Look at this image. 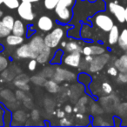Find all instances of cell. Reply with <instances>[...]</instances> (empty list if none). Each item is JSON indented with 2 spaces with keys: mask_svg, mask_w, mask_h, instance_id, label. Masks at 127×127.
Returning a JSON list of instances; mask_svg holds the SVG:
<instances>
[{
  "mask_svg": "<svg viewBox=\"0 0 127 127\" xmlns=\"http://www.w3.org/2000/svg\"><path fill=\"white\" fill-rule=\"evenodd\" d=\"M29 81H31V79L28 78V76L25 74H18L15 77V78L13 79V84L16 87H18L19 90L27 91L30 90V85H28Z\"/></svg>",
  "mask_w": 127,
  "mask_h": 127,
  "instance_id": "4fadbf2b",
  "label": "cell"
},
{
  "mask_svg": "<svg viewBox=\"0 0 127 127\" xmlns=\"http://www.w3.org/2000/svg\"><path fill=\"white\" fill-rule=\"evenodd\" d=\"M92 22L100 31L104 32H109L114 25L112 18L107 13L98 12L92 18Z\"/></svg>",
  "mask_w": 127,
  "mask_h": 127,
  "instance_id": "3957f363",
  "label": "cell"
},
{
  "mask_svg": "<svg viewBox=\"0 0 127 127\" xmlns=\"http://www.w3.org/2000/svg\"><path fill=\"white\" fill-rule=\"evenodd\" d=\"M53 78L58 83H59V82L64 81V80L70 81V80L74 79L75 75L72 72H71L70 71H68V70H64V69H62V68L58 67L54 72Z\"/></svg>",
  "mask_w": 127,
  "mask_h": 127,
  "instance_id": "8fae6325",
  "label": "cell"
},
{
  "mask_svg": "<svg viewBox=\"0 0 127 127\" xmlns=\"http://www.w3.org/2000/svg\"><path fill=\"white\" fill-rule=\"evenodd\" d=\"M2 113H3V111H2V109H1V108H0V116H1V115H2Z\"/></svg>",
  "mask_w": 127,
  "mask_h": 127,
  "instance_id": "bcb514c9",
  "label": "cell"
},
{
  "mask_svg": "<svg viewBox=\"0 0 127 127\" xmlns=\"http://www.w3.org/2000/svg\"><path fill=\"white\" fill-rule=\"evenodd\" d=\"M17 10H18V16L25 21H33L34 18H36V14L34 13L33 7H32V3L21 2Z\"/></svg>",
  "mask_w": 127,
  "mask_h": 127,
  "instance_id": "5b68a950",
  "label": "cell"
},
{
  "mask_svg": "<svg viewBox=\"0 0 127 127\" xmlns=\"http://www.w3.org/2000/svg\"><path fill=\"white\" fill-rule=\"evenodd\" d=\"M65 52H81L82 51V45L79 42L76 40H71L66 43V45L64 47Z\"/></svg>",
  "mask_w": 127,
  "mask_h": 127,
  "instance_id": "ac0fdd59",
  "label": "cell"
},
{
  "mask_svg": "<svg viewBox=\"0 0 127 127\" xmlns=\"http://www.w3.org/2000/svg\"><path fill=\"white\" fill-rule=\"evenodd\" d=\"M3 51V46L0 45V51Z\"/></svg>",
  "mask_w": 127,
  "mask_h": 127,
  "instance_id": "7dc6e473",
  "label": "cell"
},
{
  "mask_svg": "<svg viewBox=\"0 0 127 127\" xmlns=\"http://www.w3.org/2000/svg\"><path fill=\"white\" fill-rule=\"evenodd\" d=\"M11 33L17 36H20V37H24L26 34V29H25V25L23 21L19 19L15 20L14 25L11 29Z\"/></svg>",
  "mask_w": 127,
  "mask_h": 127,
  "instance_id": "9a60e30c",
  "label": "cell"
},
{
  "mask_svg": "<svg viewBox=\"0 0 127 127\" xmlns=\"http://www.w3.org/2000/svg\"><path fill=\"white\" fill-rule=\"evenodd\" d=\"M64 29L61 26H57L50 31L44 37V44L51 49L57 48L61 43L64 36Z\"/></svg>",
  "mask_w": 127,
  "mask_h": 127,
  "instance_id": "7a4b0ae2",
  "label": "cell"
},
{
  "mask_svg": "<svg viewBox=\"0 0 127 127\" xmlns=\"http://www.w3.org/2000/svg\"><path fill=\"white\" fill-rule=\"evenodd\" d=\"M5 42L9 46H18L24 43V37L11 33L6 37Z\"/></svg>",
  "mask_w": 127,
  "mask_h": 127,
  "instance_id": "d6986e66",
  "label": "cell"
},
{
  "mask_svg": "<svg viewBox=\"0 0 127 127\" xmlns=\"http://www.w3.org/2000/svg\"><path fill=\"white\" fill-rule=\"evenodd\" d=\"M30 79L33 84H35V85H39V86H44V83H45V81H46V78L40 74L37 75V76L32 77Z\"/></svg>",
  "mask_w": 127,
  "mask_h": 127,
  "instance_id": "484cf974",
  "label": "cell"
},
{
  "mask_svg": "<svg viewBox=\"0 0 127 127\" xmlns=\"http://www.w3.org/2000/svg\"><path fill=\"white\" fill-rule=\"evenodd\" d=\"M107 74H109L111 77H117L118 74V71L114 65H111L110 67H108L107 69Z\"/></svg>",
  "mask_w": 127,
  "mask_h": 127,
  "instance_id": "e575fe53",
  "label": "cell"
},
{
  "mask_svg": "<svg viewBox=\"0 0 127 127\" xmlns=\"http://www.w3.org/2000/svg\"><path fill=\"white\" fill-rule=\"evenodd\" d=\"M3 4L11 10H15L18 7L20 2L19 0H4Z\"/></svg>",
  "mask_w": 127,
  "mask_h": 127,
  "instance_id": "83f0119b",
  "label": "cell"
},
{
  "mask_svg": "<svg viewBox=\"0 0 127 127\" xmlns=\"http://www.w3.org/2000/svg\"><path fill=\"white\" fill-rule=\"evenodd\" d=\"M76 0H59L55 7L54 11L57 20L62 25H67L71 22L73 17L72 7Z\"/></svg>",
  "mask_w": 127,
  "mask_h": 127,
  "instance_id": "6da1fadb",
  "label": "cell"
},
{
  "mask_svg": "<svg viewBox=\"0 0 127 127\" xmlns=\"http://www.w3.org/2000/svg\"><path fill=\"white\" fill-rule=\"evenodd\" d=\"M37 2H39V1H40V0H37Z\"/></svg>",
  "mask_w": 127,
  "mask_h": 127,
  "instance_id": "681fc988",
  "label": "cell"
},
{
  "mask_svg": "<svg viewBox=\"0 0 127 127\" xmlns=\"http://www.w3.org/2000/svg\"><path fill=\"white\" fill-rule=\"evenodd\" d=\"M11 33V31L5 27L0 21V37H6L9 34Z\"/></svg>",
  "mask_w": 127,
  "mask_h": 127,
  "instance_id": "4dcf8cb0",
  "label": "cell"
},
{
  "mask_svg": "<svg viewBox=\"0 0 127 127\" xmlns=\"http://www.w3.org/2000/svg\"><path fill=\"white\" fill-rule=\"evenodd\" d=\"M114 66L118 69V72H127V53L115 60Z\"/></svg>",
  "mask_w": 127,
  "mask_h": 127,
  "instance_id": "2e32d148",
  "label": "cell"
},
{
  "mask_svg": "<svg viewBox=\"0 0 127 127\" xmlns=\"http://www.w3.org/2000/svg\"><path fill=\"white\" fill-rule=\"evenodd\" d=\"M92 36V30L86 25H84L81 28V37L83 38H89Z\"/></svg>",
  "mask_w": 127,
  "mask_h": 127,
  "instance_id": "f1b7e54d",
  "label": "cell"
},
{
  "mask_svg": "<svg viewBox=\"0 0 127 127\" xmlns=\"http://www.w3.org/2000/svg\"><path fill=\"white\" fill-rule=\"evenodd\" d=\"M108 33H109L108 34V43L110 45H115L116 44H118V40L120 34L118 26L114 25Z\"/></svg>",
  "mask_w": 127,
  "mask_h": 127,
  "instance_id": "e0dca14e",
  "label": "cell"
},
{
  "mask_svg": "<svg viewBox=\"0 0 127 127\" xmlns=\"http://www.w3.org/2000/svg\"><path fill=\"white\" fill-rule=\"evenodd\" d=\"M3 15H4V12H3V11H1V10H0V18H2V17H3Z\"/></svg>",
  "mask_w": 127,
  "mask_h": 127,
  "instance_id": "f6af8a7d",
  "label": "cell"
},
{
  "mask_svg": "<svg viewBox=\"0 0 127 127\" xmlns=\"http://www.w3.org/2000/svg\"><path fill=\"white\" fill-rule=\"evenodd\" d=\"M37 61L36 58H31L30 62L28 64V69L30 71H34L36 69H37Z\"/></svg>",
  "mask_w": 127,
  "mask_h": 127,
  "instance_id": "d6a6232c",
  "label": "cell"
},
{
  "mask_svg": "<svg viewBox=\"0 0 127 127\" xmlns=\"http://www.w3.org/2000/svg\"><path fill=\"white\" fill-rule=\"evenodd\" d=\"M108 10L116 18V19L120 24H124L125 20V7L118 4V1H111L108 4Z\"/></svg>",
  "mask_w": 127,
  "mask_h": 127,
  "instance_id": "8992f818",
  "label": "cell"
},
{
  "mask_svg": "<svg viewBox=\"0 0 127 127\" xmlns=\"http://www.w3.org/2000/svg\"><path fill=\"white\" fill-rule=\"evenodd\" d=\"M92 59H93V56H92V55H85V56H84V61H85L88 65H89V64L92 61Z\"/></svg>",
  "mask_w": 127,
  "mask_h": 127,
  "instance_id": "74e56055",
  "label": "cell"
},
{
  "mask_svg": "<svg viewBox=\"0 0 127 127\" xmlns=\"http://www.w3.org/2000/svg\"><path fill=\"white\" fill-rule=\"evenodd\" d=\"M101 88H102V91L104 92V93L106 94V95L111 94L113 90L112 86H111L109 83H107V82H104V83L102 84V85H101Z\"/></svg>",
  "mask_w": 127,
  "mask_h": 127,
  "instance_id": "1f68e13d",
  "label": "cell"
},
{
  "mask_svg": "<svg viewBox=\"0 0 127 127\" xmlns=\"http://www.w3.org/2000/svg\"><path fill=\"white\" fill-rule=\"evenodd\" d=\"M0 97L6 100L8 103H14L16 101V97L13 94V92L9 89H4V90L0 91Z\"/></svg>",
  "mask_w": 127,
  "mask_h": 127,
  "instance_id": "44dd1931",
  "label": "cell"
},
{
  "mask_svg": "<svg viewBox=\"0 0 127 127\" xmlns=\"http://www.w3.org/2000/svg\"><path fill=\"white\" fill-rule=\"evenodd\" d=\"M21 2H30V3H37V0H21Z\"/></svg>",
  "mask_w": 127,
  "mask_h": 127,
  "instance_id": "b9f144b4",
  "label": "cell"
},
{
  "mask_svg": "<svg viewBox=\"0 0 127 127\" xmlns=\"http://www.w3.org/2000/svg\"><path fill=\"white\" fill-rule=\"evenodd\" d=\"M59 0H44V6L48 11H54Z\"/></svg>",
  "mask_w": 127,
  "mask_h": 127,
  "instance_id": "4316f807",
  "label": "cell"
},
{
  "mask_svg": "<svg viewBox=\"0 0 127 127\" xmlns=\"http://www.w3.org/2000/svg\"><path fill=\"white\" fill-rule=\"evenodd\" d=\"M31 118L33 121H37L39 119V111L37 110H33L31 114Z\"/></svg>",
  "mask_w": 127,
  "mask_h": 127,
  "instance_id": "8d00e7d4",
  "label": "cell"
},
{
  "mask_svg": "<svg viewBox=\"0 0 127 127\" xmlns=\"http://www.w3.org/2000/svg\"><path fill=\"white\" fill-rule=\"evenodd\" d=\"M29 45L31 46L32 50L36 55H38V53L43 50V48L45 46L44 44V37L40 35H34L33 37L31 38L30 42L28 43Z\"/></svg>",
  "mask_w": 127,
  "mask_h": 127,
  "instance_id": "7c38bea8",
  "label": "cell"
},
{
  "mask_svg": "<svg viewBox=\"0 0 127 127\" xmlns=\"http://www.w3.org/2000/svg\"><path fill=\"white\" fill-rule=\"evenodd\" d=\"M15 97H16V99H18V100H24L26 97V95L25 93V91L18 90L15 92Z\"/></svg>",
  "mask_w": 127,
  "mask_h": 127,
  "instance_id": "d590c367",
  "label": "cell"
},
{
  "mask_svg": "<svg viewBox=\"0 0 127 127\" xmlns=\"http://www.w3.org/2000/svg\"><path fill=\"white\" fill-rule=\"evenodd\" d=\"M110 58H111L110 55L105 54V52L101 55L94 56L92 61L89 64L88 71L92 73H95V72H97V71H101V70L104 67V65H105L106 64L109 62Z\"/></svg>",
  "mask_w": 127,
  "mask_h": 127,
  "instance_id": "277c9868",
  "label": "cell"
},
{
  "mask_svg": "<svg viewBox=\"0 0 127 127\" xmlns=\"http://www.w3.org/2000/svg\"><path fill=\"white\" fill-rule=\"evenodd\" d=\"M63 55H64V51H62V50H58V51L55 52L53 58L50 60V61H51V64H59L62 62Z\"/></svg>",
  "mask_w": 127,
  "mask_h": 127,
  "instance_id": "cb8c5ba5",
  "label": "cell"
},
{
  "mask_svg": "<svg viewBox=\"0 0 127 127\" xmlns=\"http://www.w3.org/2000/svg\"><path fill=\"white\" fill-rule=\"evenodd\" d=\"M125 23H127V5L125 7Z\"/></svg>",
  "mask_w": 127,
  "mask_h": 127,
  "instance_id": "ee69618b",
  "label": "cell"
},
{
  "mask_svg": "<svg viewBox=\"0 0 127 127\" xmlns=\"http://www.w3.org/2000/svg\"><path fill=\"white\" fill-rule=\"evenodd\" d=\"M89 1H91V2H94V1H96V0H89Z\"/></svg>",
  "mask_w": 127,
  "mask_h": 127,
  "instance_id": "c3c4849f",
  "label": "cell"
},
{
  "mask_svg": "<svg viewBox=\"0 0 127 127\" xmlns=\"http://www.w3.org/2000/svg\"><path fill=\"white\" fill-rule=\"evenodd\" d=\"M16 56L18 58H36L37 55L33 52L29 44H22L17 48Z\"/></svg>",
  "mask_w": 127,
  "mask_h": 127,
  "instance_id": "ba28073f",
  "label": "cell"
},
{
  "mask_svg": "<svg viewBox=\"0 0 127 127\" xmlns=\"http://www.w3.org/2000/svg\"><path fill=\"white\" fill-rule=\"evenodd\" d=\"M64 111H58V118H64Z\"/></svg>",
  "mask_w": 127,
  "mask_h": 127,
  "instance_id": "60d3db41",
  "label": "cell"
},
{
  "mask_svg": "<svg viewBox=\"0 0 127 127\" xmlns=\"http://www.w3.org/2000/svg\"><path fill=\"white\" fill-rule=\"evenodd\" d=\"M118 44L122 50L127 51V29H124L119 34Z\"/></svg>",
  "mask_w": 127,
  "mask_h": 127,
  "instance_id": "7402d4cb",
  "label": "cell"
},
{
  "mask_svg": "<svg viewBox=\"0 0 127 127\" xmlns=\"http://www.w3.org/2000/svg\"><path fill=\"white\" fill-rule=\"evenodd\" d=\"M13 119L14 121L17 122H25L26 120V114L24 111L18 110V111H15L13 114Z\"/></svg>",
  "mask_w": 127,
  "mask_h": 127,
  "instance_id": "d4e9b609",
  "label": "cell"
},
{
  "mask_svg": "<svg viewBox=\"0 0 127 127\" xmlns=\"http://www.w3.org/2000/svg\"><path fill=\"white\" fill-rule=\"evenodd\" d=\"M9 66V60L3 55H0V72Z\"/></svg>",
  "mask_w": 127,
  "mask_h": 127,
  "instance_id": "f546056e",
  "label": "cell"
},
{
  "mask_svg": "<svg viewBox=\"0 0 127 127\" xmlns=\"http://www.w3.org/2000/svg\"><path fill=\"white\" fill-rule=\"evenodd\" d=\"M37 25L40 31L44 32H49L54 28V21L51 17L44 15L38 18Z\"/></svg>",
  "mask_w": 127,
  "mask_h": 127,
  "instance_id": "9c48e42d",
  "label": "cell"
},
{
  "mask_svg": "<svg viewBox=\"0 0 127 127\" xmlns=\"http://www.w3.org/2000/svg\"><path fill=\"white\" fill-rule=\"evenodd\" d=\"M51 49L48 46H44L43 50L38 53L36 59H37V63L41 64H45L46 63L51 60Z\"/></svg>",
  "mask_w": 127,
  "mask_h": 127,
  "instance_id": "5bb4252c",
  "label": "cell"
},
{
  "mask_svg": "<svg viewBox=\"0 0 127 127\" xmlns=\"http://www.w3.org/2000/svg\"><path fill=\"white\" fill-rule=\"evenodd\" d=\"M66 41H61V43H60V45H61V47L62 48H64L65 47V45H66Z\"/></svg>",
  "mask_w": 127,
  "mask_h": 127,
  "instance_id": "7bdbcfd3",
  "label": "cell"
},
{
  "mask_svg": "<svg viewBox=\"0 0 127 127\" xmlns=\"http://www.w3.org/2000/svg\"><path fill=\"white\" fill-rule=\"evenodd\" d=\"M1 22H2V24L4 26L7 27L8 29H10V30L11 31V29H12V27H13V25H14L15 19L11 15H6V16L3 17Z\"/></svg>",
  "mask_w": 127,
  "mask_h": 127,
  "instance_id": "603a6c76",
  "label": "cell"
},
{
  "mask_svg": "<svg viewBox=\"0 0 127 127\" xmlns=\"http://www.w3.org/2000/svg\"><path fill=\"white\" fill-rule=\"evenodd\" d=\"M44 86L46 88V90L50 92V93H57L59 91V85H58V82L54 79H49L46 80L44 83Z\"/></svg>",
  "mask_w": 127,
  "mask_h": 127,
  "instance_id": "ffe728a7",
  "label": "cell"
},
{
  "mask_svg": "<svg viewBox=\"0 0 127 127\" xmlns=\"http://www.w3.org/2000/svg\"><path fill=\"white\" fill-rule=\"evenodd\" d=\"M72 111H73L72 106H71V105H65L64 106V112L70 114V113L72 112Z\"/></svg>",
  "mask_w": 127,
  "mask_h": 127,
  "instance_id": "ab89813d",
  "label": "cell"
},
{
  "mask_svg": "<svg viewBox=\"0 0 127 127\" xmlns=\"http://www.w3.org/2000/svg\"><path fill=\"white\" fill-rule=\"evenodd\" d=\"M82 61L81 52H70L63 55L62 63L67 66L72 68H78Z\"/></svg>",
  "mask_w": 127,
  "mask_h": 127,
  "instance_id": "52a82bcc",
  "label": "cell"
},
{
  "mask_svg": "<svg viewBox=\"0 0 127 127\" xmlns=\"http://www.w3.org/2000/svg\"><path fill=\"white\" fill-rule=\"evenodd\" d=\"M59 123L61 125H71V122H70L67 118H64H64H61V120H60Z\"/></svg>",
  "mask_w": 127,
  "mask_h": 127,
  "instance_id": "f35d334b",
  "label": "cell"
},
{
  "mask_svg": "<svg viewBox=\"0 0 127 127\" xmlns=\"http://www.w3.org/2000/svg\"><path fill=\"white\" fill-rule=\"evenodd\" d=\"M105 52V48L99 44H91V45H85L82 47L81 53L85 55H92V56H97Z\"/></svg>",
  "mask_w": 127,
  "mask_h": 127,
  "instance_id": "30bf717a",
  "label": "cell"
},
{
  "mask_svg": "<svg viewBox=\"0 0 127 127\" xmlns=\"http://www.w3.org/2000/svg\"><path fill=\"white\" fill-rule=\"evenodd\" d=\"M118 81L121 84L127 83V72H119L118 74Z\"/></svg>",
  "mask_w": 127,
  "mask_h": 127,
  "instance_id": "836d02e7",
  "label": "cell"
}]
</instances>
